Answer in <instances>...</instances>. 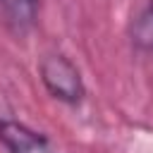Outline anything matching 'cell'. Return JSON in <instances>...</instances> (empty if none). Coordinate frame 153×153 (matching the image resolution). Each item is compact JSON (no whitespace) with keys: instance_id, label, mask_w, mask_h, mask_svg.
<instances>
[{"instance_id":"6da1fadb","label":"cell","mask_w":153,"mask_h":153,"mask_svg":"<svg viewBox=\"0 0 153 153\" xmlns=\"http://www.w3.org/2000/svg\"><path fill=\"white\" fill-rule=\"evenodd\" d=\"M41 69V79L45 84V88L65 100V103H79L84 98V81L79 69L74 67V62L65 55H45L38 65Z\"/></svg>"},{"instance_id":"7a4b0ae2","label":"cell","mask_w":153,"mask_h":153,"mask_svg":"<svg viewBox=\"0 0 153 153\" xmlns=\"http://www.w3.org/2000/svg\"><path fill=\"white\" fill-rule=\"evenodd\" d=\"M0 141L12 153H53V148L41 134L12 120H0Z\"/></svg>"},{"instance_id":"3957f363","label":"cell","mask_w":153,"mask_h":153,"mask_svg":"<svg viewBox=\"0 0 153 153\" xmlns=\"http://www.w3.org/2000/svg\"><path fill=\"white\" fill-rule=\"evenodd\" d=\"M0 5L17 31H26L36 19V0H0Z\"/></svg>"}]
</instances>
